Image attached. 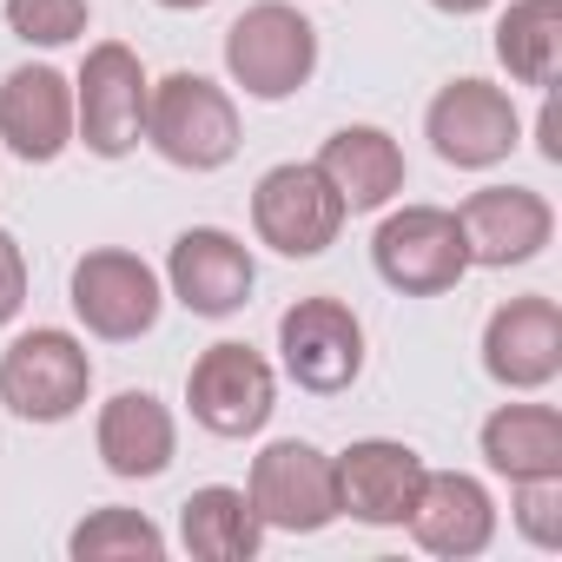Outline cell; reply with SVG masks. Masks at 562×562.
Here are the masks:
<instances>
[{
    "mask_svg": "<svg viewBox=\"0 0 562 562\" xmlns=\"http://www.w3.org/2000/svg\"><path fill=\"white\" fill-rule=\"evenodd\" d=\"M93 443H100V463L126 483H146L172 463L179 450V424L172 411L153 397V391H120L100 404V424H93Z\"/></svg>",
    "mask_w": 562,
    "mask_h": 562,
    "instance_id": "ac0fdd59",
    "label": "cell"
},
{
    "mask_svg": "<svg viewBox=\"0 0 562 562\" xmlns=\"http://www.w3.org/2000/svg\"><path fill=\"white\" fill-rule=\"evenodd\" d=\"M496 60L522 87H555L562 74V0H509L496 21Z\"/></svg>",
    "mask_w": 562,
    "mask_h": 562,
    "instance_id": "7402d4cb",
    "label": "cell"
},
{
    "mask_svg": "<svg viewBox=\"0 0 562 562\" xmlns=\"http://www.w3.org/2000/svg\"><path fill=\"white\" fill-rule=\"evenodd\" d=\"M509 516L536 549H562V476H522Z\"/></svg>",
    "mask_w": 562,
    "mask_h": 562,
    "instance_id": "d4e9b609",
    "label": "cell"
},
{
    "mask_svg": "<svg viewBox=\"0 0 562 562\" xmlns=\"http://www.w3.org/2000/svg\"><path fill=\"white\" fill-rule=\"evenodd\" d=\"M345 199L331 192V179L318 166H271L258 186H251V232L271 245V251H285V258H318L338 245L345 232Z\"/></svg>",
    "mask_w": 562,
    "mask_h": 562,
    "instance_id": "ba28073f",
    "label": "cell"
},
{
    "mask_svg": "<svg viewBox=\"0 0 562 562\" xmlns=\"http://www.w3.org/2000/svg\"><path fill=\"white\" fill-rule=\"evenodd\" d=\"M371 265L391 292L404 299H437L450 285H463V271H470V245H463V225L457 212L443 205H404L378 225L371 238Z\"/></svg>",
    "mask_w": 562,
    "mask_h": 562,
    "instance_id": "277c9868",
    "label": "cell"
},
{
    "mask_svg": "<svg viewBox=\"0 0 562 562\" xmlns=\"http://www.w3.org/2000/svg\"><path fill=\"white\" fill-rule=\"evenodd\" d=\"M411 536L430 549V555H450V562H463V555H483L490 549V536H496V503H490V490L476 483V476H463V470H424V490H417V503H411Z\"/></svg>",
    "mask_w": 562,
    "mask_h": 562,
    "instance_id": "e0dca14e",
    "label": "cell"
},
{
    "mask_svg": "<svg viewBox=\"0 0 562 562\" xmlns=\"http://www.w3.org/2000/svg\"><path fill=\"white\" fill-rule=\"evenodd\" d=\"M225 74L251 100H292L318 74V27L285 0H258L225 27Z\"/></svg>",
    "mask_w": 562,
    "mask_h": 562,
    "instance_id": "7a4b0ae2",
    "label": "cell"
},
{
    "mask_svg": "<svg viewBox=\"0 0 562 562\" xmlns=\"http://www.w3.org/2000/svg\"><path fill=\"white\" fill-rule=\"evenodd\" d=\"M67 299H74V318H80L93 338H106V345L146 338V331L159 325V312H166L159 271H153L139 251H120V245H100V251H87V258L74 265Z\"/></svg>",
    "mask_w": 562,
    "mask_h": 562,
    "instance_id": "8992f818",
    "label": "cell"
},
{
    "mask_svg": "<svg viewBox=\"0 0 562 562\" xmlns=\"http://www.w3.org/2000/svg\"><path fill=\"white\" fill-rule=\"evenodd\" d=\"M0 139L27 166H54L74 146V80L54 67H14L0 80Z\"/></svg>",
    "mask_w": 562,
    "mask_h": 562,
    "instance_id": "2e32d148",
    "label": "cell"
},
{
    "mask_svg": "<svg viewBox=\"0 0 562 562\" xmlns=\"http://www.w3.org/2000/svg\"><path fill=\"white\" fill-rule=\"evenodd\" d=\"M338 470V516H358L371 529H397L424 490V457L397 437H358L345 457H331Z\"/></svg>",
    "mask_w": 562,
    "mask_h": 562,
    "instance_id": "4fadbf2b",
    "label": "cell"
},
{
    "mask_svg": "<svg viewBox=\"0 0 562 562\" xmlns=\"http://www.w3.org/2000/svg\"><path fill=\"white\" fill-rule=\"evenodd\" d=\"M21 305H27V258H21L14 232L0 225V325H14Z\"/></svg>",
    "mask_w": 562,
    "mask_h": 562,
    "instance_id": "484cf974",
    "label": "cell"
},
{
    "mask_svg": "<svg viewBox=\"0 0 562 562\" xmlns=\"http://www.w3.org/2000/svg\"><path fill=\"white\" fill-rule=\"evenodd\" d=\"M93 391V358L74 331L34 325L0 351V404L21 424H67Z\"/></svg>",
    "mask_w": 562,
    "mask_h": 562,
    "instance_id": "3957f363",
    "label": "cell"
},
{
    "mask_svg": "<svg viewBox=\"0 0 562 562\" xmlns=\"http://www.w3.org/2000/svg\"><path fill=\"white\" fill-rule=\"evenodd\" d=\"M312 166L331 179V192L345 199V212H384L404 192V146L384 126H338L318 146Z\"/></svg>",
    "mask_w": 562,
    "mask_h": 562,
    "instance_id": "d6986e66",
    "label": "cell"
},
{
    "mask_svg": "<svg viewBox=\"0 0 562 562\" xmlns=\"http://www.w3.org/2000/svg\"><path fill=\"white\" fill-rule=\"evenodd\" d=\"M166 285H172V299H179L192 318H232V312L251 305L258 265H251V251H245L225 225H192V232L172 238Z\"/></svg>",
    "mask_w": 562,
    "mask_h": 562,
    "instance_id": "7c38bea8",
    "label": "cell"
},
{
    "mask_svg": "<svg viewBox=\"0 0 562 562\" xmlns=\"http://www.w3.org/2000/svg\"><path fill=\"white\" fill-rule=\"evenodd\" d=\"M87 21H93L87 0H8V27L27 47H67L87 34Z\"/></svg>",
    "mask_w": 562,
    "mask_h": 562,
    "instance_id": "cb8c5ba5",
    "label": "cell"
},
{
    "mask_svg": "<svg viewBox=\"0 0 562 562\" xmlns=\"http://www.w3.org/2000/svg\"><path fill=\"white\" fill-rule=\"evenodd\" d=\"M186 404H192V424H205L212 437H258L278 411V378L251 345L225 338L192 358Z\"/></svg>",
    "mask_w": 562,
    "mask_h": 562,
    "instance_id": "30bf717a",
    "label": "cell"
},
{
    "mask_svg": "<svg viewBox=\"0 0 562 562\" xmlns=\"http://www.w3.org/2000/svg\"><path fill=\"white\" fill-rule=\"evenodd\" d=\"M67 549H74V562H159L166 555V536L139 509H93L67 536Z\"/></svg>",
    "mask_w": 562,
    "mask_h": 562,
    "instance_id": "603a6c76",
    "label": "cell"
},
{
    "mask_svg": "<svg viewBox=\"0 0 562 562\" xmlns=\"http://www.w3.org/2000/svg\"><path fill=\"white\" fill-rule=\"evenodd\" d=\"M251 509L265 529H292V536H318L325 522H338V470L318 443L285 437L265 443L251 457V483H245Z\"/></svg>",
    "mask_w": 562,
    "mask_h": 562,
    "instance_id": "52a82bcc",
    "label": "cell"
},
{
    "mask_svg": "<svg viewBox=\"0 0 562 562\" xmlns=\"http://www.w3.org/2000/svg\"><path fill=\"white\" fill-rule=\"evenodd\" d=\"M159 8H172V14H199V8H212V0H159Z\"/></svg>",
    "mask_w": 562,
    "mask_h": 562,
    "instance_id": "83f0119b",
    "label": "cell"
},
{
    "mask_svg": "<svg viewBox=\"0 0 562 562\" xmlns=\"http://www.w3.org/2000/svg\"><path fill=\"white\" fill-rule=\"evenodd\" d=\"M146 93H153V80L126 41L87 47L80 80H74V133L87 139V153L126 159L146 139Z\"/></svg>",
    "mask_w": 562,
    "mask_h": 562,
    "instance_id": "5b68a950",
    "label": "cell"
},
{
    "mask_svg": "<svg viewBox=\"0 0 562 562\" xmlns=\"http://www.w3.org/2000/svg\"><path fill=\"white\" fill-rule=\"evenodd\" d=\"M430 8H443V14H457V21H463V14H483L490 0H430Z\"/></svg>",
    "mask_w": 562,
    "mask_h": 562,
    "instance_id": "4316f807",
    "label": "cell"
},
{
    "mask_svg": "<svg viewBox=\"0 0 562 562\" xmlns=\"http://www.w3.org/2000/svg\"><path fill=\"white\" fill-rule=\"evenodd\" d=\"M146 139L179 172H218L238 153V106L205 74H166L146 93Z\"/></svg>",
    "mask_w": 562,
    "mask_h": 562,
    "instance_id": "6da1fadb",
    "label": "cell"
},
{
    "mask_svg": "<svg viewBox=\"0 0 562 562\" xmlns=\"http://www.w3.org/2000/svg\"><path fill=\"white\" fill-rule=\"evenodd\" d=\"M483 371L503 391L555 384V371H562V312H555V299L529 292V299L496 305L490 325H483Z\"/></svg>",
    "mask_w": 562,
    "mask_h": 562,
    "instance_id": "5bb4252c",
    "label": "cell"
},
{
    "mask_svg": "<svg viewBox=\"0 0 562 562\" xmlns=\"http://www.w3.org/2000/svg\"><path fill=\"white\" fill-rule=\"evenodd\" d=\"M278 358L299 391L338 397L364 378V325L345 299H299L278 318Z\"/></svg>",
    "mask_w": 562,
    "mask_h": 562,
    "instance_id": "9c48e42d",
    "label": "cell"
},
{
    "mask_svg": "<svg viewBox=\"0 0 562 562\" xmlns=\"http://www.w3.org/2000/svg\"><path fill=\"white\" fill-rule=\"evenodd\" d=\"M179 542L199 562H251L258 542H265V522H258V509H251L245 490L205 483V490H192L179 503Z\"/></svg>",
    "mask_w": 562,
    "mask_h": 562,
    "instance_id": "ffe728a7",
    "label": "cell"
},
{
    "mask_svg": "<svg viewBox=\"0 0 562 562\" xmlns=\"http://www.w3.org/2000/svg\"><path fill=\"white\" fill-rule=\"evenodd\" d=\"M483 463L509 483L562 476V417L549 404H503L483 417Z\"/></svg>",
    "mask_w": 562,
    "mask_h": 562,
    "instance_id": "44dd1931",
    "label": "cell"
},
{
    "mask_svg": "<svg viewBox=\"0 0 562 562\" xmlns=\"http://www.w3.org/2000/svg\"><path fill=\"white\" fill-rule=\"evenodd\" d=\"M457 225H463V245H470V265H490V271H509V265H529L549 232H555V212L542 192L529 186H483L457 205Z\"/></svg>",
    "mask_w": 562,
    "mask_h": 562,
    "instance_id": "9a60e30c",
    "label": "cell"
},
{
    "mask_svg": "<svg viewBox=\"0 0 562 562\" xmlns=\"http://www.w3.org/2000/svg\"><path fill=\"white\" fill-rule=\"evenodd\" d=\"M424 133H430V146H437L443 166L483 172V166H503V159L516 153L522 120H516V106H509L503 87H490V80H450V87L430 100Z\"/></svg>",
    "mask_w": 562,
    "mask_h": 562,
    "instance_id": "8fae6325",
    "label": "cell"
}]
</instances>
